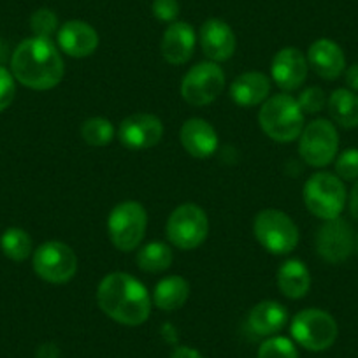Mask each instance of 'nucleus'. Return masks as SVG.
I'll use <instances>...</instances> for the list:
<instances>
[{"instance_id":"nucleus-1","label":"nucleus","mask_w":358,"mask_h":358,"mask_svg":"<svg viewBox=\"0 0 358 358\" xmlns=\"http://www.w3.org/2000/svg\"><path fill=\"white\" fill-rule=\"evenodd\" d=\"M11 72L16 81L27 88L46 92L60 85L65 76V65L53 41L34 36L20 43L15 50Z\"/></svg>"},{"instance_id":"nucleus-2","label":"nucleus","mask_w":358,"mask_h":358,"mask_svg":"<svg viewBox=\"0 0 358 358\" xmlns=\"http://www.w3.org/2000/svg\"><path fill=\"white\" fill-rule=\"evenodd\" d=\"M99 308L120 325H143L151 315V297L137 278L127 273H111L97 288Z\"/></svg>"},{"instance_id":"nucleus-3","label":"nucleus","mask_w":358,"mask_h":358,"mask_svg":"<svg viewBox=\"0 0 358 358\" xmlns=\"http://www.w3.org/2000/svg\"><path fill=\"white\" fill-rule=\"evenodd\" d=\"M304 113L297 99L288 94L268 97L258 111V123L267 137L276 143H292L304 130Z\"/></svg>"},{"instance_id":"nucleus-4","label":"nucleus","mask_w":358,"mask_h":358,"mask_svg":"<svg viewBox=\"0 0 358 358\" xmlns=\"http://www.w3.org/2000/svg\"><path fill=\"white\" fill-rule=\"evenodd\" d=\"M304 202L309 213L323 222L339 218L348 202L343 179L332 172H316L304 185Z\"/></svg>"},{"instance_id":"nucleus-5","label":"nucleus","mask_w":358,"mask_h":358,"mask_svg":"<svg viewBox=\"0 0 358 358\" xmlns=\"http://www.w3.org/2000/svg\"><path fill=\"white\" fill-rule=\"evenodd\" d=\"M253 232L260 246L271 255H288L297 248L299 229L294 220L280 209H264L253 222Z\"/></svg>"},{"instance_id":"nucleus-6","label":"nucleus","mask_w":358,"mask_h":358,"mask_svg":"<svg viewBox=\"0 0 358 358\" xmlns=\"http://www.w3.org/2000/svg\"><path fill=\"white\" fill-rule=\"evenodd\" d=\"M148 213L141 202L125 201L113 208L108 216V234L120 251H134L146 236Z\"/></svg>"},{"instance_id":"nucleus-7","label":"nucleus","mask_w":358,"mask_h":358,"mask_svg":"<svg viewBox=\"0 0 358 358\" xmlns=\"http://www.w3.org/2000/svg\"><path fill=\"white\" fill-rule=\"evenodd\" d=\"M290 334L292 339L304 350L325 351L337 341L339 327L330 313L311 308L294 316Z\"/></svg>"},{"instance_id":"nucleus-8","label":"nucleus","mask_w":358,"mask_h":358,"mask_svg":"<svg viewBox=\"0 0 358 358\" xmlns=\"http://www.w3.org/2000/svg\"><path fill=\"white\" fill-rule=\"evenodd\" d=\"M165 232L172 246L183 251L195 250L208 239L209 218L201 206L181 204L169 216Z\"/></svg>"},{"instance_id":"nucleus-9","label":"nucleus","mask_w":358,"mask_h":358,"mask_svg":"<svg viewBox=\"0 0 358 358\" xmlns=\"http://www.w3.org/2000/svg\"><path fill=\"white\" fill-rule=\"evenodd\" d=\"M339 151V134L329 120H313L304 127L299 137V153L311 167H327Z\"/></svg>"},{"instance_id":"nucleus-10","label":"nucleus","mask_w":358,"mask_h":358,"mask_svg":"<svg viewBox=\"0 0 358 358\" xmlns=\"http://www.w3.org/2000/svg\"><path fill=\"white\" fill-rule=\"evenodd\" d=\"M34 271L43 281L51 285L69 283L78 273V257L69 244L48 241L34 251Z\"/></svg>"},{"instance_id":"nucleus-11","label":"nucleus","mask_w":358,"mask_h":358,"mask_svg":"<svg viewBox=\"0 0 358 358\" xmlns=\"http://www.w3.org/2000/svg\"><path fill=\"white\" fill-rule=\"evenodd\" d=\"M225 88V72L215 62H201L187 72L181 81V95L195 108H202L222 95Z\"/></svg>"},{"instance_id":"nucleus-12","label":"nucleus","mask_w":358,"mask_h":358,"mask_svg":"<svg viewBox=\"0 0 358 358\" xmlns=\"http://www.w3.org/2000/svg\"><path fill=\"white\" fill-rule=\"evenodd\" d=\"M355 232L346 220L334 218L323 222L316 232V253L329 264H343L355 251Z\"/></svg>"},{"instance_id":"nucleus-13","label":"nucleus","mask_w":358,"mask_h":358,"mask_svg":"<svg viewBox=\"0 0 358 358\" xmlns=\"http://www.w3.org/2000/svg\"><path fill=\"white\" fill-rule=\"evenodd\" d=\"M116 136L127 150H150L164 137V123L151 113H136L120 123Z\"/></svg>"},{"instance_id":"nucleus-14","label":"nucleus","mask_w":358,"mask_h":358,"mask_svg":"<svg viewBox=\"0 0 358 358\" xmlns=\"http://www.w3.org/2000/svg\"><path fill=\"white\" fill-rule=\"evenodd\" d=\"M309 64L306 55L297 48H283L278 51L271 64L273 81L285 92H294L304 85Z\"/></svg>"},{"instance_id":"nucleus-15","label":"nucleus","mask_w":358,"mask_h":358,"mask_svg":"<svg viewBox=\"0 0 358 358\" xmlns=\"http://www.w3.org/2000/svg\"><path fill=\"white\" fill-rule=\"evenodd\" d=\"M60 50L72 58H86L94 55L99 48V32L81 20H71L64 23L57 32Z\"/></svg>"},{"instance_id":"nucleus-16","label":"nucleus","mask_w":358,"mask_h":358,"mask_svg":"<svg viewBox=\"0 0 358 358\" xmlns=\"http://www.w3.org/2000/svg\"><path fill=\"white\" fill-rule=\"evenodd\" d=\"M201 46L209 62H227L234 57L237 39L229 23L223 20L211 18L201 27Z\"/></svg>"},{"instance_id":"nucleus-17","label":"nucleus","mask_w":358,"mask_h":358,"mask_svg":"<svg viewBox=\"0 0 358 358\" xmlns=\"http://www.w3.org/2000/svg\"><path fill=\"white\" fill-rule=\"evenodd\" d=\"M197 43V36L190 23L174 22L165 29L162 36V57L171 65H183L192 58Z\"/></svg>"},{"instance_id":"nucleus-18","label":"nucleus","mask_w":358,"mask_h":358,"mask_svg":"<svg viewBox=\"0 0 358 358\" xmlns=\"http://www.w3.org/2000/svg\"><path fill=\"white\" fill-rule=\"evenodd\" d=\"M179 141L185 151L194 158H209L216 153L220 146L218 134L215 127L202 118H190L183 123Z\"/></svg>"},{"instance_id":"nucleus-19","label":"nucleus","mask_w":358,"mask_h":358,"mask_svg":"<svg viewBox=\"0 0 358 358\" xmlns=\"http://www.w3.org/2000/svg\"><path fill=\"white\" fill-rule=\"evenodd\" d=\"M308 64L316 74L327 81H334L346 71L344 51L332 39H318L309 46Z\"/></svg>"},{"instance_id":"nucleus-20","label":"nucleus","mask_w":358,"mask_h":358,"mask_svg":"<svg viewBox=\"0 0 358 358\" xmlns=\"http://www.w3.org/2000/svg\"><path fill=\"white\" fill-rule=\"evenodd\" d=\"M271 94V79L264 72H244L230 85V99L241 108L264 104Z\"/></svg>"},{"instance_id":"nucleus-21","label":"nucleus","mask_w":358,"mask_h":358,"mask_svg":"<svg viewBox=\"0 0 358 358\" xmlns=\"http://www.w3.org/2000/svg\"><path fill=\"white\" fill-rule=\"evenodd\" d=\"M288 311L276 301H262L251 308L248 315V327L255 336L273 337L287 325Z\"/></svg>"},{"instance_id":"nucleus-22","label":"nucleus","mask_w":358,"mask_h":358,"mask_svg":"<svg viewBox=\"0 0 358 358\" xmlns=\"http://www.w3.org/2000/svg\"><path fill=\"white\" fill-rule=\"evenodd\" d=\"M276 283L281 294L288 299H302L308 295L311 288V274L309 268L306 267L304 262L292 258V260L283 262L278 268Z\"/></svg>"},{"instance_id":"nucleus-23","label":"nucleus","mask_w":358,"mask_h":358,"mask_svg":"<svg viewBox=\"0 0 358 358\" xmlns=\"http://www.w3.org/2000/svg\"><path fill=\"white\" fill-rule=\"evenodd\" d=\"M190 285L181 276H167L158 281L153 290V304L162 311H176L187 304Z\"/></svg>"},{"instance_id":"nucleus-24","label":"nucleus","mask_w":358,"mask_h":358,"mask_svg":"<svg viewBox=\"0 0 358 358\" xmlns=\"http://www.w3.org/2000/svg\"><path fill=\"white\" fill-rule=\"evenodd\" d=\"M330 116L343 129L358 127V95L350 88H337L327 101Z\"/></svg>"},{"instance_id":"nucleus-25","label":"nucleus","mask_w":358,"mask_h":358,"mask_svg":"<svg viewBox=\"0 0 358 358\" xmlns=\"http://www.w3.org/2000/svg\"><path fill=\"white\" fill-rule=\"evenodd\" d=\"M172 260H174V255H172L171 246L160 243V241L144 244L143 248H139L136 257L137 267L150 274H158L167 271L172 265Z\"/></svg>"},{"instance_id":"nucleus-26","label":"nucleus","mask_w":358,"mask_h":358,"mask_svg":"<svg viewBox=\"0 0 358 358\" xmlns=\"http://www.w3.org/2000/svg\"><path fill=\"white\" fill-rule=\"evenodd\" d=\"M0 250L9 260L23 262L32 255V239L23 229L13 227L0 236Z\"/></svg>"},{"instance_id":"nucleus-27","label":"nucleus","mask_w":358,"mask_h":358,"mask_svg":"<svg viewBox=\"0 0 358 358\" xmlns=\"http://www.w3.org/2000/svg\"><path fill=\"white\" fill-rule=\"evenodd\" d=\"M116 136V130L109 120L102 116H94V118L85 120L81 125V137L86 144L95 148L108 146Z\"/></svg>"},{"instance_id":"nucleus-28","label":"nucleus","mask_w":358,"mask_h":358,"mask_svg":"<svg viewBox=\"0 0 358 358\" xmlns=\"http://www.w3.org/2000/svg\"><path fill=\"white\" fill-rule=\"evenodd\" d=\"M257 358H299V351L294 341L288 337L273 336L260 344Z\"/></svg>"},{"instance_id":"nucleus-29","label":"nucleus","mask_w":358,"mask_h":358,"mask_svg":"<svg viewBox=\"0 0 358 358\" xmlns=\"http://www.w3.org/2000/svg\"><path fill=\"white\" fill-rule=\"evenodd\" d=\"M30 29H32L36 37L51 39V36H53L55 32H58V16L55 15L51 9H37V11L30 16Z\"/></svg>"},{"instance_id":"nucleus-30","label":"nucleus","mask_w":358,"mask_h":358,"mask_svg":"<svg viewBox=\"0 0 358 358\" xmlns=\"http://www.w3.org/2000/svg\"><path fill=\"white\" fill-rule=\"evenodd\" d=\"M336 176L343 181H357L358 179V150L350 148L336 157Z\"/></svg>"},{"instance_id":"nucleus-31","label":"nucleus","mask_w":358,"mask_h":358,"mask_svg":"<svg viewBox=\"0 0 358 358\" xmlns=\"http://www.w3.org/2000/svg\"><path fill=\"white\" fill-rule=\"evenodd\" d=\"M327 101L329 99H327L325 92L318 88V86H309L297 99L304 115H316V113H320L327 106Z\"/></svg>"},{"instance_id":"nucleus-32","label":"nucleus","mask_w":358,"mask_h":358,"mask_svg":"<svg viewBox=\"0 0 358 358\" xmlns=\"http://www.w3.org/2000/svg\"><path fill=\"white\" fill-rule=\"evenodd\" d=\"M16 79L4 65H0V113L13 104L16 95Z\"/></svg>"},{"instance_id":"nucleus-33","label":"nucleus","mask_w":358,"mask_h":358,"mask_svg":"<svg viewBox=\"0 0 358 358\" xmlns=\"http://www.w3.org/2000/svg\"><path fill=\"white\" fill-rule=\"evenodd\" d=\"M151 13L158 22L174 23L179 16V2L178 0H153Z\"/></svg>"},{"instance_id":"nucleus-34","label":"nucleus","mask_w":358,"mask_h":358,"mask_svg":"<svg viewBox=\"0 0 358 358\" xmlns=\"http://www.w3.org/2000/svg\"><path fill=\"white\" fill-rule=\"evenodd\" d=\"M171 358H206L199 350L190 346H178L172 351Z\"/></svg>"},{"instance_id":"nucleus-35","label":"nucleus","mask_w":358,"mask_h":358,"mask_svg":"<svg viewBox=\"0 0 358 358\" xmlns=\"http://www.w3.org/2000/svg\"><path fill=\"white\" fill-rule=\"evenodd\" d=\"M344 79H346V85L351 92H358V64L350 65L344 72Z\"/></svg>"},{"instance_id":"nucleus-36","label":"nucleus","mask_w":358,"mask_h":358,"mask_svg":"<svg viewBox=\"0 0 358 358\" xmlns=\"http://www.w3.org/2000/svg\"><path fill=\"white\" fill-rule=\"evenodd\" d=\"M348 206H350V213L355 220L358 222V179L355 181L353 188L350 192V199H348Z\"/></svg>"},{"instance_id":"nucleus-37","label":"nucleus","mask_w":358,"mask_h":358,"mask_svg":"<svg viewBox=\"0 0 358 358\" xmlns=\"http://www.w3.org/2000/svg\"><path fill=\"white\" fill-rule=\"evenodd\" d=\"M37 358H58V348L55 344H43L37 350Z\"/></svg>"},{"instance_id":"nucleus-38","label":"nucleus","mask_w":358,"mask_h":358,"mask_svg":"<svg viewBox=\"0 0 358 358\" xmlns=\"http://www.w3.org/2000/svg\"><path fill=\"white\" fill-rule=\"evenodd\" d=\"M6 51H8V48H6V44L0 41V60H6Z\"/></svg>"},{"instance_id":"nucleus-39","label":"nucleus","mask_w":358,"mask_h":358,"mask_svg":"<svg viewBox=\"0 0 358 358\" xmlns=\"http://www.w3.org/2000/svg\"><path fill=\"white\" fill-rule=\"evenodd\" d=\"M355 251L358 253V236H357V239H355Z\"/></svg>"}]
</instances>
